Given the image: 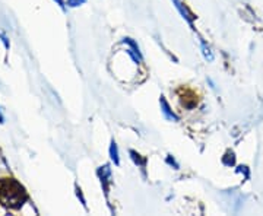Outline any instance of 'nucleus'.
I'll return each instance as SVG.
<instances>
[{
  "instance_id": "obj_4",
  "label": "nucleus",
  "mask_w": 263,
  "mask_h": 216,
  "mask_svg": "<svg viewBox=\"0 0 263 216\" xmlns=\"http://www.w3.org/2000/svg\"><path fill=\"white\" fill-rule=\"evenodd\" d=\"M98 177L101 180V184L104 186L105 193H108V186H110V180H111V168L110 165H104L98 169Z\"/></svg>"
},
{
  "instance_id": "obj_11",
  "label": "nucleus",
  "mask_w": 263,
  "mask_h": 216,
  "mask_svg": "<svg viewBox=\"0 0 263 216\" xmlns=\"http://www.w3.org/2000/svg\"><path fill=\"white\" fill-rule=\"evenodd\" d=\"M167 162H168L170 165H174V167H176V169L179 168V164H177V162H176L174 160L171 161V156H168V158H167Z\"/></svg>"
},
{
  "instance_id": "obj_12",
  "label": "nucleus",
  "mask_w": 263,
  "mask_h": 216,
  "mask_svg": "<svg viewBox=\"0 0 263 216\" xmlns=\"http://www.w3.org/2000/svg\"><path fill=\"white\" fill-rule=\"evenodd\" d=\"M56 2H57V5H59L62 9H65V2H63V0H56Z\"/></svg>"
},
{
  "instance_id": "obj_1",
  "label": "nucleus",
  "mask_w": 263,
  "mask_h": 216,
  "mask_svg": "<svg viewBox=\"0 0 263 216\" xmlns=\"http://www.w3.org/2000/svg\"><path fill=\"white\" fill-rule=\"evenodd\" d=\"M28 199L25 188L13 179L0 180V202L6 207L19 209Z\"/></svg>"
},
{
  "instance_id": "obj_5",
  "label": "nucleus",
  "mask_w": 263,
  "mask_h": 216,
  "mask_svg": "<svg viewBox=\"0 0 263 216\" xmlns=\"http://www.w3.org/2000/svg\"><path fill=\"white\" fill-rule=\"evenodd\" d=\"M184 95H180V103L183 107H186V108H192V105H190V100H193V101H196L197 103V96L193 94V91H189V89H181Z\"/></svg>"
},
{
  "instance_id": "obj_3",
  "label": "nucleus",
  "mask_w": 263,
  "mask_h": 216,
  "mask_svg": "<svg viewBox=\"0 0 263 216\" xmlns=\"http://www.w3.org/2000/svg\"><path fill=\"white\" fill-rule=\"evenodd\" d=\"M160 105H161V113L164 114V117L170 120V122H179V115L174 113L173 110H171V107H170V104L167 103V100H165V96H160Z\"/></svg>"
},
{
  "instance_id": "obj_6",
  "label": "nucleus",
  "mask_w": 263,
  "mask_h": 216,
  "mask_svg": "<svg viewBox=\"0 0 263 216\" xmlns=\"http://www.w3.org/2000/svg\"><path fill=\"white\" fill-rule=\"evenodd\" d=\"M129 153H130V158L133 160V162H135L138 167H141L142 171L145 172V168H146V158H143L142 155H139V153L135 152V150H130Z\"/></svg>"
},
{
  "instance_id": "obj_9",
  "label": "nucleus",
  "mask_w": 263,
  "mask_h": 216,
  "mask_svg": "<svg viewBox=\"0 0 263 216\" xmlns=\"http://www.w3.org/2000/svg\"><path fill=\"white\" fill-rule=\"evenodd\" d=\"M200 48H202V54H203V57L206 58L208 62H212V60H214V54H212L211 48H209V46H206L205 41H200Z\"/></svg>"
},
{
  "instance_id": "obj_7",
  "label": "nucleus",
  "mask_w": 263,
  "mask_h": 216,
  "mask_svg": "<svg viewBox=\"0 0 263 216\" xmlns=\"http://www.w3.org/2000/svg\"><path fill=\"white\" fill-rule=\"evenodd\" d=\"M108 153H110V158L114 162V165H120V156H119V148H117V143L116 142H111L110 145V149H108Z\"/></svg>"
},
{
  "instance_id": "obj_2",
  "label": "nucleus",
  "mask_w": 263,
  "mask_h": 216,
  "mask_svg": "<svg viewBox=\"0 0 263 216\" xmlns=\"http://www.w3.org/2000/svg\"><path fill=\"white\" fill-rule=\"evenodd\" d=\"M173 3H174V6H176V9L179 10V13L183 16V19L187 22L189 25H190V28L193 29V21H195V18L196 16H193V13L190 12V10L183 5V2L181 0H171Z\"/></svg>"
},
{
  "instance_id": "obj_10",
  "label": "nucleus",
  "mask_w": 263,
  "mask_h": 216,
  "mask_svg": "<svg viewBox=\"0 0 263 216\" xmlns=\"http://www.w3.org/2000/svg\"><path fill=\"white\" fill-rule=\"evenodd\" d=\"M86 0H67V6L70 8H78V6H82Z\"/></svg>"
},
{
  "instance_id": "obj_8",
  "label": "nucleus",
  "mask_w": 263,
  "mask_h": 216,
  "mask_svg": "<svg viewBox=\"0 0 263 216\" xmlns=\"http://www.w3.org/2000/svg\"><path fill=\"white\" fill-rule=\"evenodd\" d=\"M123 44H126V46H129V48H130L132 51L136 54L138 57H141L142 58V53H141V48H139V46H138V43L135 41V40H132V38H123L122 40Z\"/></svg>"
}]
</instances>
